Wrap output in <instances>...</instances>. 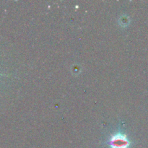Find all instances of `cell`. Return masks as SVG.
<instances>
[{"label": "cell", "mask_w": 148, "mask_h": 148, "mask_svg": "<svg viewBox=\"0 0 148 148\" xmlns=\"http://www.w3.org/2000/svg\"><path fill=\"white\" fill-rule=\"evenodd\" d=\"M109 145L111 148H129L130 142L127 139L126 134L118 133L111 137Z\"/></svg>", "instance_id": "1"}, {"label": "cell", "mask_w": 148, "mask_h": 148, "mask_svg": "<svg viewBox=\"0 0 148 148\" xmlns=\"http://www.w3.org/2000/svg\"></svg>", "instance_id": "2"}]
</instances>
